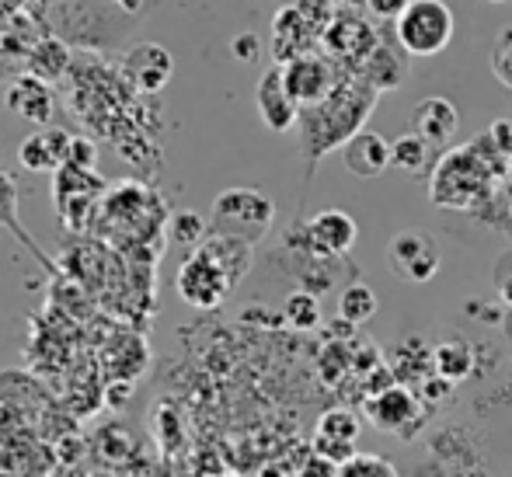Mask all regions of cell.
<instances>
[{
    "instance_id": "obj_1",
    "label": "cell",
    "mask_w": 512,
    "mask_h": 477,
    "mask_svg": "<svg viewBox=\"0 0 512 477\" xmlns=\"http://www.w3.org/2000/svg\"><path fill=\"white\" fill-rule=\"evenodd\" d=\"M377 91L363 81V77H345L331 98H324L321 105L304 108L300 112L297 126L304 129L300 133V147H304L307 168H317L324 154L331 150H342L359 129H366V119L377 108Z\"/></svg>"
},
{
    "instance_id": "obj_2",
    "label": "cell",
    "mask_w": 512,
    "mask_h": 477,
    "mask_svg": "<svg viewBox=\"0 0 512 477\" xmlns=\"http://www.w3.org/2000/svg\"><path fill=\"white\" fill-rule=\"evenodd\" d=\"M495 192V168L488 157H478V147L467 143L443 150L429 178V199L439 209H478Z\"/></svg>"
},
{
    "instance_id": "obj_3",
    "label": "cell",
    "mask_w": 512,
    "mask_h": 477,
    "mask_svg": "<svg viewBox=\"0 0 512 477\" xmlns=\"http://www.w3.org/2000/svg\"><path fill=\"white\" fill-rule=\"evenodd\" d=\"M276 220V202L258 189H227L213 199L209 213V234L241 237L248 244H258L272 230Z\"/></svg>"
},
{
    "instance_id": "obj_4",
    "label": "cell",
    "mask_w": 512,
    "mask_h": 477,
    "mask_svg": "<svg viewBox=\"0 0 512 477\" xmlns=\"http://www.w3.org/2000/svg\"><path fill=\"white\" fill-rule=\"evenodd\" d=\"M394 39L408 56H439L453 42V11L446 0H411L394 21Z\"/></svg>"
},
{
    "instance_id": "obj_5",
    "label": "cell",
    "mask_w": 512,
    "mask_h": 477,
    "mask_svg": "<svg viewBox=\"0 0 512 477\" xmlns=\"http://www.w3.org/2000/svg\"><path fill=\"white\" fill-rule=\"evenodd\" d=\"M387 265L408 283H429L443 265V248L429 230H398L387 244Z\"/></svg>"
},
{
    "instance_id": "obj_6",
    "label": "cell",
    "mask_w": 512,
    "mask_h": 477,
    "mask_svg": "<svg viewBox=\"0 0 512 477\" xmlns=\"http://www.w3.org/2000/svg\"><path fill=\"white\" fill-rule=\"evenodd\" d=\"M175 289L189 307L213 310V307H220V303L227 300L237 286L230 283L227 272H223L220 265H216L213 258L199 248L182 262V269H178V276H175Z\"/></svg>"
},
{
    "instance_id": "obj_7",
    "label": "cell",
    "mask_w": 512,
    "mask_h": 477,
    "mask_svg": "<svg viewBox=\"0 0 512 477\" xmlns=\"http://www.w3.org/2000/svg\"><path fill=\"white\" fill-rule=\"evenodd\" d=\"M283 81L293 101L300 105V112H304V108H314V105H321L324 98H331V91L342 84V77H338L328 53H307L286 63Z\"/></svg>"
},
{
    "instance_id": "obj_8",
    "label": "cell",
    "mask_w": 512,
    "mask_h": 477,
    "mask_svg": "<svg viewBox=\"0 0 512 477\" xmlns=\"http://www.w3.org/2000/svg\"><path fill=\"white\" fill-rule=\"evenodd\" d=\"M321 46L331 60L349 63L352 70H359L370 60L373 49L380 46V39H377V28H373L363 14H338L328 32L321 35Z\"/></svg>"
},
{
    "instance_id": "obj_9",
    "label": "cell",
    "mask_w": 512,
    "mask_h": 477,
    "mask_svg": "<svg viewBox=\"0 0 512 477\" xmlns=\"http://www.w3.org/2000/svg\"><path fill=\"white\" fill-rule=\"evenodd\" d=\"M304 234V248L314 258H342L356 248L359 227L345 209H321L317 216L300 227Z\"/></svg>"
},
{
    "instance_id": "obj_10",
    "label": "cell",
    "mask_w": 512,
    "mask_h": 477,
    "mask_svg": "<svg viewBox=\"0 0 512 477\" xmlns=\"http://www.w3.org/2000/svg\"><path fill=\"white\" fill-rule=\"evenodd\" d=\"M366 418H370L373 429L411 439L418 425H422V404L415 401V394L405 383H398V387L366 397Z\"/></svg>"
},
{
    "instance_id": "obj_11",
    "label": "cell",
    "mask_w": 512,
    "mask_h": 477,
    "mask_svg": "<svg viewBox=\"0 0 512 477\" xmlns=\"http://www.w3.org/2000/svg\"><path fill=\"white\" fill-rule=\"evenodd\" d=\"M359 432H363V418L356 415L352 408H328L321 418H317L314 429V453L328 457L331 464L342 467L345 460L356 457V443Z\"/></svg>"
},
{
    "instance_id": "obj_12",
    "label": "cell",
    "mask_w": 512,
    "mask_h": 477,
    "mask_svg": "<svg viewBox=\"0 0 512 477\" xmlns=\"http://www.w3.org/2000/svg\"><path fill=\"white\" fill-rule=\"evenodd\" d=\"M255 105H258V119H262L265 129H272V133H290L300 122V105L293 101L290 91H286L283 67H269L258 77Z\"/></svg>"
},
{
    "instance_id": "obj_13",
    "label": "cell",
    "mask_w": 512,
    "mask_h": 477,
    "mask_svg": "<svg viewBox=\"0 0 512 477\" xmlns=\"http://www.w3.org/2000/svg\"><path fill=\"white\" fill-rule=\"evenodd\" d=\"M321 42V35L304 21V14L297 11V4H286L272 18V56H276V67H286L297 56L314 53V46Z\"/></svg>"
},
{
    "instance_id": "obj_14",
    "label": "cell",
    "mask_w": 512,
    "mask_h": 477,
    "mask_svg": "<svg viewBox=\"0 0 512 477\" xmlns=\"http://www.w3.org/2000/svg\"><path fill=\"white\" fill-rule=\"evenodd\" d=\"M171 74H175V60L157 42H140V46H133L126 53V77L143 95H154V91L168 88Z\"/></svg>"
},
{
    "instance_id": "obj_15",
    "label": "cell",
    "mask_w": 512,
    "mask_h": 477,
    "mask_svg": "<svg viewBox=\"0 0 512 477\" xmlns=\"http://www.w3.org/2000/svg\"><path fill=\"white\" fill-rule=\"evenodd\" d=\"M460 129V112L450 98H422L411 112V133L422 136L429 147H446Z\"/></svg>"
},
{
    "instance_id": "obj_16",
    "label": "cell",
    "mask_w": 512,
    "mask_h": 477,
    "mask_svg": "<svg viewBox=\"0 0 512 477\" xmlns=\"http://www.w3.org/2000/svg\"><path fill=\"white\" fill-rule=\"evenodd\" d=\"M342 164L356 178H380L391 168V140L373 129H359L342 147Z\"/></svg>"
},
{
    "instance_id": "obj_17",
    "label": "cell",
    "mask_w": 512,
    "mask_h": 477,
    "mask_svg": "<svg viewBox=\"0 0 512 477\" xmlns=\"http://www.w3.org/2000/svg\"><path fill=\"white\" fill-rule=\"evenodd\" d=\"M70 140H74V133H67V129H42V133H32L18 147L21 168L35 171V175H46V171H60L63 164H67Z\"/></svg>"
},
{
    "instance_id": "obj_18",
    "label": "cell",
    "mask_w": 512,
    "mask_h": 477,
    "mask_svg": "<svg viewBox=\"0 0 512 477\" xmlns=\"http://www.w3.org/2000/svg\"><path fill=\"white\" fill-rule=\"evenodd\" d=\"M4 101L14 115H21L25 122H35V126H46V122L53 119V91L35 74H25L7 84Z\"/></svg>"
},
{
    "instance_id": "obj_19",
    "label": "cell",
    "mask_w": 512,
    "mask_h": 477,
    "mask_svg": "<svg viewBox=\"0 0 512 477\" xmlns=\"http://www.w3.org/2000/svg\"><path fill=\"white\" fill-rule=\"evenodd\" d=\"M356 77H363L377 95H387V91L401 88V81H405V60H401L394 46L380 42V46L370 53V60L356 70Z\"/></svg>"
},
{
    "instance_id": "obj_20",
    "label": "cell",
    "mask_w": 512,
    "mask_h": 477,
    "mask_svg": "<svg viewBox=\"0 0 512 477\" xmlns=\"http://www.w3.org/2000/svg\"><path fill=\"white\" fill-rule=\"evenodd\" d=\"M203 251L220 265L230 276V283H241L251 272V255H255V244L241 241V237H223V234H209L203 241Z\"/></svg>"
},
{
    "instance_id": "obj_21",
    "label": "cell",
    "mask_w": 512,
    "mask_h": 477,
    "mask_svg": "<svg viewBox=\"0 0 512 477\" xmlns=\"http://www.w3.org/2000/svg\"><path fill=\"white\" fill-rule=\"evenodd\" d=\"M432 366H436L439 377L460 383L474 373V349L464 342V338H446L432 349Z\"/></svg>"
},
{
    "instance_id": "obj_22",
    "label": "cell",
    "mask_w": 512,
    "mask_h": 477,
    "mask_svg": "<svg viewBox=\"0 0 512 477\" xmlns=\"http://www.w3.org/2000/svg\"><path fill=\"white\" fill-rule=\"evenodd\" d=\"M70 70V49L56 39H42L39 46L28 53V74H35L39 81H60Z\"/></svg>"
},
{
    "instance_id": "obj_23",
    "label": "cell",
    "mask_w": 512,
    "mask_h": 477,
    "mask_svg": "<svg viewBox=\"0 0 512 477\" xmlns=\"http://www.w3.org/2000/svg\"><path fill=\"white\" fill-rule=\"evenodd\" d=\"M377 307H380L377 293H373L366 283H352L338 293V317H342L345 324H352V328L370 321V317L377 314Z\"/></svg>"
},
{
    "instance_id": "obj_24",
    "label": "cell",
    "mask_w": 512,
    "mask_h": 477,
    "mask_svg": "<svg viewBox=\"0 0 512 477\" xmlns=\"http://www.w3.org/2000/svg\"><path fill=\"white\" fill-rule=\"evenodd\" d=\"M283 321L293 331H314L321 328V300L310 289H297V293L286 296L283 303Z\"/></svg>"
},
{
    "instance_id": "obj_25",
    "label": "cell",
    "mask_w": 512,
    "mask_h": 477,
    "mask_svg": "<svg viewBox=\"0 0 512 477\" xmlns=\"http://www.w3.org/2000/svg\"><path fill=\"white\" fill-rule=\"evenodd\" d=\"M209 237V223L203 220L199 213H175L168 220V241L178 244V248H185L192 255V251L203 248V241Z\"/></svg>"
},
{
    "instance_id": "obj_26",
    "label": "cell",
    "mask_w": 512,
    "mask_h": 477,
    "mask_svg": "<svg viewBox=\"0 0 512 477\" xmlns=\"http://www.w3.org/2000/svg\"><path fill=\"white\" fill-rule=\"evenodd\" d=\"M425 164H429V143H425L422 136L405 133L391 143V168L418 175V171H425Z\"/></svg>"
},
{
    "instance_id": "obj_27",
    "label": "cell",
    "mask_w": 512,
    "mask_h": 477,
    "mask_svg": "<svg viewBox=\"0 0 512 477\" xmlns=\"http://www.w3.org/2000/svg\"><path fill=\"white\" fill-rule=\"evenodd\" d=\"M335 477H401V474H398V467L387 457H380V453H356V457L338 467Z\"/></svg>"
},
{
    "instance_id": "obj_28",
    "label": "cell",
    "mask_w": 512,
    "mask_h": 477,
    "mask_svg": "<svg viewBox=\"0 0 512 477\" xmlns=\"http://www.w3.org/2000/svg\"><path fill=\"white\" fill-rule=\"evenodd\" d=\"M297 11L304 14V21L314 28L317 35H324L331 28V21L338 18V4L335 0H293Z\"/></svg>"
},
{
    "instance_id": "obj_29",
    "label": "cell",
    "mask_w": 512,
    "mask_h": 477,
    "mask_svg": "<svg viewBox=\"0 0 512 477\" xmlns=\"http://www.w3.org/2000/svg\"><path fill=\"white\" fill-rule=\"evenodd\" d=\"M492 74L499 77L506 88H512V28H506V32L495 39V46H492Z\"/></svg>"
},
{
    "instance_id": "obj_30",
    "label": "cell",
    "mask_w": 512,
    "mask_h": 477,
    "mask_svg": "<svg viewBox=\"0 0 512 477\" xmlns=\"http://www.w3.org/2000/svg\"><path fill=\"white\" fill-rule=\"evenodd\" d=\"M230 56H234L237 63H255L258 56H262V39H258L255 32L234 35V39H230Z\"/></svg>"
},
{
    "instance_id": "obj_31",
    "label": "cell",
    "mask_w": 512,
    "mask_h": 477,
    "mask_svg": "<svg viewBox=\"0 0 512 477\" xmlns=\"http://www.w3.org/2000/svg\"><path fill=\"white\" fill-rule=\"evenodd\" d=\"M95 157H98V150H95V143H91V140H84V136H74V140H70V154H67L70 168L95 171Z\"/></svg>"
},
{
    "instance_id": "obj_32",
    "label": "cell",
    "mask_w": 512,
    "mask_h": 477,
    "mask_svg": "<svg viewBox=\"0 0 512 477\" xmlns=\"http://www.w3.org/2000/svg\"><path fill=\"white\" fill-rule=\"evenodd\" d=\"M411 7V0H366V14L373 21H398Z\"/></svg>"
},
{
    "instance_id": "obj_33",
    "label": "cell",
    "mask_w": 512,
    "mask_h": 477,
    "mask_svg": "<svg viewBox=\"0 0 512 477\" xmlns=\"http://www.w3.org/2000/svg\"><path fill=\"white\" fill-rule=\"evenodd\" d=\"M335 474H338V464H331L321 453H310L304 460V467L297 471V477H335Z\"/></svg>"
},
{
    "instance_id": "obj_34",
    "label": "cell",
    "mask_w": 512,
    "mask_h": 477,
    "mask_svg": "<svg viewBox=\"0 0 512 477\" xmlns=\"http://www.w3.org/2000/svg\"><path fill=\"white\" fill-rule=\"evenodd\" d=\"M453 387H457V383H453V380H446V377H432V380H425L422 394H425V401H443V397H450V394H453Z\"/></svg>"
},
{
    "instance_id": "obj_35",
    "label": "cell",
    "mask_w": 512,
    "mask_h": 477,
    "mask_svg": "<svg viewBox=\"0 0 512 477\" xmlns=\"http://www.w3.org/2000/svg\"><path fill=\"white\" fill-rule=\"evenodd\" d=\"M495 289H499V296H502V303L512 310V269H499V276H495Z\"/></svg>"
},
{
    "instance_id": "obj_36",
    "label": "cell",
    "mask_w": 512,
    "mask_h": 477,
    "mask_svg": "<svg viewBox=\"0 0 512 477\" xmlns=\"http://www.w3.org/2000/svg\"><path fill=\"white\" fill-rule=\"evenodd\" d=\"M335 4L338 7L345 4V7H356V11H366V0H335Z\"/></svg>"
},
{
    "instance_id": "obj_37",
    "label": "cell",
    "mask_w": 512,
    "mask_h": 477,
    "mask_svg": "<svg viewBox=\"0 0 512 477\" xmlns=\"http://www.w3.org/2000/svg\"><path fill=\"white\" fill-rule=\"evenodd\" d=\"M119 4H122V7H126V11H136V7H140V4H143V0H119Z\"/></svg>"
},
{
    "instance_id": "obj_38",
    "label": "cell",
    "mask_w": 512,
    "mask_h": 477,
    "mask_svg": "<svg viewBox=\"0 0 512 477\" xmlns=\"http://www.w3.org/2000/svg\"><path fill=\"white\" fill-rule=\"evenodd\" d=\"M488 4H506V0H488Z\"/></svg>"
}]
</instances>
